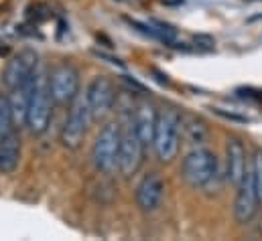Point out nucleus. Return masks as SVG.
I'll use <instances>...</instances> for the list:
<instances>
[{
  "mask_svg": "<svg viewBox=\"0 0 262 241\" xmlns=\"http://www.w3.org/2000/svg\"><path fill=\"white\" fill-rule=\"evenodd\" d=\"M53 98L49 91V81L45 77L43 71L37 73L35 85H33V93L29 100V108H27V118H25V126L31 130V134L39 136L49 128L51 122V114H53Z\"/></svg>",
  "mask_w": 262,
  "mask_h": 241,
  "instance_id": "obj_1",
  "label": "nucleus"
},
{
  "mask_svg": "<svg viewBox=\"0 0 262 241\" xmlns=\"http://www.w3.org/2000/svg\"><path fill=\"white\" fill-rule=\"evenodd\" d=\"M181 116L173 110H165L163 114H159L157 120V130H155V140H152V148L155 154L161 162H171L173 158H177L179 154V146H181Z\"/></svg>",
  "mask_w": 262,
  "mask_h": 241,
  "instance_id": "obj_2",
  "label": "nucleus"
},
{
  "mask_svg": "<svg viewBox=\"0 0 262 241\" xmlns=\"http://www.w3.org/2000/svg\"><path fill=\"white\" fill-rule=\"evenodd\" d=\"M181 177L191 188H209L213 184V181L220 177L215 154L205 150V148L191 150L183 158Z\"/></svg>",
  "mask_w": 262,
  "mask_h": 241,
  "instance_id": "obj_3",
  "label": "nucleus"
},
{
  "mask_svg": "<svg viewBox=\"0 0 262 241\" xmlns=\"http://www.w3.org/2000/svg\"><path fill=\"white\" fill-rule=\"evenodd\" d=\"M120 140H122V128L118 124L110 122L100 130L92 146V160H94L96 171L104 175H112L118 168Z\"/></svg>",
  "mask_w": 262,
  "mask_h": 241,
  "instance_id": "obj_4",
  "label": "nucleus"
},
{
  "mask_svg": "<svg viewBox=\"0 0 262 241\" xmlns=\"http://www.w3.org/2000/svg\"><path fill=\"white\" fill-rule=\"evenodd\" d=\"M47 81L55 106H71L79 98V71L73 65L59 63L51 69Z\"/></svg>",
  "mask_w": 262,
  "mask_h": 241,
  "instance_id": "obj_5",
  "label": "nucleus"
},
{
  "mask_svg": "<svg viewBox=\"0 0 262 241\" xmlns=\"http://www.w3.org/2000/svg\"><path fill=\"white\" fill-rule=\"evenodd\" d=\"M94 120L92 114H90V108H88V102L85 98H77L71 106H69V114H67L66 122H63V128H61V144L69 148V150H75L81 146L85 134H88V128H90V122Z\"/></svg>",
  "mask_w": 262,
  "mask_h": 241,
  "instance_id": "obj_6",
  "label": "nucleus"
},
{
  "mask_svg": "<svg viewBox=\"0 0 262 241\" xmlns=\"http://www.w3.org/2000/svg\"><path fill=\"white\" fill-rule=\"evenodd\" d=\"M39 73V57L35 51L25 49L8 61L4 69V85L12 91L25 83H31Z\"/></svg>",
  "mask_w": 262,
  "mask_h": 241,
  "instance_id": "obj_7",
  "label": "nucleus"
},
{
  "mask_svg": "<svg viewBox=\"0 0 262 241\" xmlns=\"http://www.w3.org/2000/svg\"><path fill=\"white\" fill-rule=\"evenodd\" d=\"M85 102H88V108H90V114L94 120H100L104 118L112 106H114V100H116V89H114V83L104 77V75H98L90 81L85 93H83Z\"/></svg>",
  "mask_w": 262,
  "mask_h": 241,
  "instance_id": "obj_8",
  "label": "nucleus"
},
{
  "mask_svg": "<svg viewBox=\"0 0 262 241\" xmlns=\"http://www.w3.org/2000/svg\"><path fill=\"white\" fill-rule=\"evenodd\" d=\"M258 188H256V179H254V166L250 164L246 177L238 184V195H236V203H234V215L238 223H250L252 217L258 211Z\"/></svg>",
  "mask_w": 262,
  "mask_h": 241,
  "instance_id": "obj_9",
  "label": "nucleus"
},
{
  "mask_svg": "<svg viewBox=\"0 0 262 241\" xmlns=\"http://www.w3.org/2000/svg\"><path fill=\"white\" fill-rule=\"evenodd\" d=\"M144 142L136 134L132 122L126 130H122V140H120V154H118V171L124 177H132L138 173L142 164V152H144Z\"/></svg>",
  "mask_w": 262,
  "mask_h": 241,
  "instance_id": "obj_10",
  "label": "nucleus"
},
{
  "mask_svg": "<svg viewBox=\"0 0 262 241\" xmlns=\"http://www.w3.org/2000/svg\"><path fill=\"white\" fill-rule=\"evenodd\" d=\"M165 199V181L159 173L144 175L136 186V205L142 213H155Z\"/></svg>",
  "mask_w": 262,
  "mask_h": 241,
  "instance_id": "obj_11",
  "label": "nucleus"
},
{
  "mask_svg": "<svg viewBox=\"0 0 262 241\" xmlns=\"http://www.w3.org/2000/svg\"><path fill=\"white\" fill-rule=\"evenodd\" d=\"M157 120H159V114H157V110H155L152 104L140 102L136 106L134 118H132V126H134L136 134L140 136V140L144 142V146H152L155 130H157Z\"/></svg>",
  "mask_w": 262,
  "mask_h": 241,
  "instance_id": "obj_12",
  "label": "nucleus"
},
{
  "mask_svg": "<svg viewBox=\"0 0 262 241\" xmlns=\"http://www.w3.org/2000/svg\"><path fill=\"white\" fill-rule=\"evenodd\" d=\"M20 162V136L14 130H8L0 136V173L12 175Z\"/></svg>",
  "mask_w": 262,
  "mask_h": 241,
  "instance_id": "obj_13",
  "label": "nucleus"
},
{
  "mask_svg": "<svg viewBox=\"0 0 262 241\" xmlns=\"http://www.w3.org/2000/svg\"><path fill=\"white\" fill-rule=\"evenodd\" d=\"M248 168H250V162L246 158V150H244L242 142L230 140L228 142V171H226L228 181L234 186H238L242 182V179L246 177Z\"/></svg>",
  "mask_w": 262,
  "mask_h": 241,
  "instance_id": "obj_14",
  "label": "nucleus"
},
{
  "mask_svg": "<svg viewBox=\"0 0 262 241\" xmlns=\"http://www.w3.org/2000/svg\"><path fill=\"white\" fill-rule=\"evenodd\" d=\"M12 108H10V100L0 95V136H4L8 130H12Z\"/></svg>",
  "mask_w": 262,
  "mask_h": 241,
  "instance_id": "obj_15",
  "label": "nucleus"
},
{
  "mask_svg": "<svg viewBox=\"0 0 262 241\" xmlns=\"http://www.w3.org/2000/svg\"><path fill=\"white\" fill-rule=\"evenodd\" d=\"M185 132H187V138H189L191 142H201V140L205 138V130H203V126L195 124L193 120L185 126Z\"/></svg>",
  "mask_w": 262,
  "mask_h": 241,
  "instance_id": "obj_16",
  "label": "nucleus"
},
{
  "mask_svg": "<svg viewBox=\"0 0 262 241\" xmlns=\"http://www.w3.org/2000/svg\"><path fill=\"white\" fill-rule=\"evenodd\" d=\"M254 166V179H256V188H258V197L262 203V154H256V158L252 160Z\"/></svg>",
  "mask_w": 262,
  "mask_h": 241,
  "instance_id": "obj_17",
  "label": "nucleus"
}]
</instances>
